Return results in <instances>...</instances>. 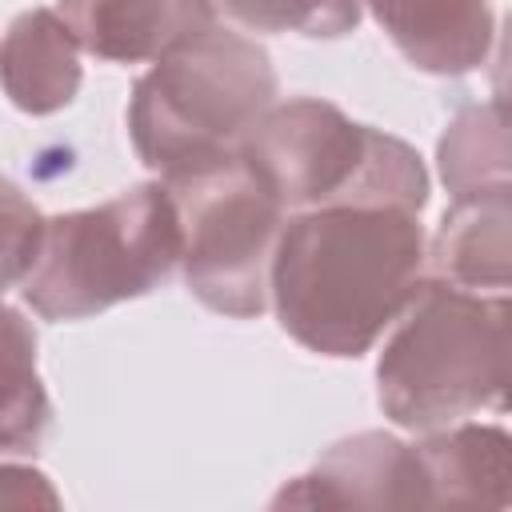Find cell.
Segmentation results:
<instances>
[{
	"mask_svg": "<svg viewBox=\"0 0 512 512\" xmlns=\"http://www.w3.org/2000/svg\"><path fill=\"white\" fill-rule=\"evenodd\" d=\"M420 212L324 204L284 220L272 260L280 328L320 356H364L424 284Z\"/></svg>",
	"mask_w": 512,
	"mask_h": 512,
	"instance_id": "obj_1",
	"label": "cell"
},
{
	"mask_svg": "<svg viewBox=\"0 0 512 512\" xmlns=\"http://www.w3.org/2000/svg\"><path fill=\"white\" fill-rule=\"evenodd\" d=\"M376 400L408 432L512 412V296L424 280L376 360Z\"/></svg>",
	"mask_w": 512,
	"mask_h": 512,
	"instance_id": "obj_2",
	"label": "cell"
},
{
	"mask_svg": "<svg viewBox=\"0 0 512 512\" xmlns=\"http://www.w3.org/2000/svg\"><path fill=\"white\" fill-rule=\"evenodd\" d=\"M272 104L276 68L268 52L216 24L152 60L136 80L128 136L136 156L168 184L232 160Z\"/></svg>",
	"mask_w": 512,
	"mask_h": 512,
	"instance_id": "obj_3",
	"label": "cell"
},
{
	"mask_svg": "<svg viewBox=\"0 0 512 512\" xmlns=\"http://www.w3.org/2000/svg\"><path fill=\"white\" fill-rule=\"evenodd\" d=\"M180 256L184 232L168 184H136L96 208L52 216L16 288L44 320H84L152 292Z\"/></svg>",
	"mask_w": 512,
	"mask_h": 512,
	"instance_id": "obj_4",
	"label": "cell"
},
{
	"mask_svg": "<svg viewBox=\"0 0 512 512\" xmlns=\"http://www.w3.org/2000/svg\"><path fill=\"white\" fill-rule=\"evenodd\" d=\"M184 232V284L220 316H260L272 304V260L288 208L256 180L240 152L168 180Z\"/></svg>",
	"mask_w": 512,
	"mask_h": 512,
	"instance_id": "obj_5",
	"label": "cell"
},
{
	"mask_svg": "<svg viewBox=\"0 0 512 512\" xmlns=\"http://www.w3.org/2000/svg\"><path fill=\"white\" fill-rule=\"evenodd\" d=\"M368 140L372 128L348 120L336 104L296 96L272 104L248 128L240 160L288 212H308L348 200Z\"/></svg>",
	"mask_w": 512,
	"mask_h": 512,
	"instance_id": "obj_6",
	"label": "cell"
},
{
	"mask_svg": "<svg viewBox=\"0 0 512 512\" xmlns=\"http://www.w3.org/2000/svg\"><path fill=\"white\" fill-rule=\"evenodd\" d=\"M300 508H420L428 504V476L416 444L388 432H356L336 440L312 472L284 484L272 500Z\"/></svg>",
	"mask_w": 512,
	"mask_h": 512,
	"instance_id": "obj_7",
	"label": "cell"
},
{
	"mask_svg": "<svg viewBox=\"0 0 512 512\" xmlns=\"http://www.w3.org/2000/svg\"><path fill=\"white\" fill-rule=\"evenodd\" d=\"M60 20L96 60H160L216 28V0H56Z\"/></svg>",
	"mask_w": 512,
	"mask_h": 512,
	"instance_id": "obj_8",
	"label": "cell"
},
{
	"mask_svg": "<svg viewBox=\"0 0 512 512\" xmlns=\"http://www.w3.org/2000/svg\"><path fill=\"white\" fill-rule=\"evenodd\" d=\"M364 8L404 60L432 76L472 72L496 36L488 0H364Z\"/></svg>",
	"mask_w": 512,
	"mask_h": 512,
	"instance_id": "obj_9",
	"label": "cell"
},
{
	"mask_svg": "<svg viewBox=\"0 0 512 512\" xmlns=\"http://www.w3.org/2000/svg\"><path fill=\"white\" fill-rule=\"evenodd\" d=\"M428 504L512 508V432L496 424H448L416 440Z\"/></svg>",
	"mask_w": 512,
	"mask_h": 512,
	"instance_id": "obj_10",
	"label": "cell"
},
{
	"mask_svg": "<svg viewBox=\"0 0 512 512\" xmlns=\"http://www.w3.org/2000/svg\"><path fill=\"white\" fill-rule=\"evenodd\" d=\"M428 256L460 288H512V184L456 196Z\"/></svg>",
	"mask_w": 512,
	"mask_h": 512,
	"instance_id": "obj_11",
	"label": "cell"
},
{
	"mask_svg": "<svg viewBox=\"0 0 512 512\" xmlns=\"http://www.w3.org/2000/svg\"><path fill=\"white\" fill-rule=\"evenodd\" d=\"M80 40L56 8L20 12L4 36V92L28 116H52L80 92Z\"/></svg>",
	"mask_w": 512,
	"mask_h": 512,
	"instance_id": "obj_12",
	"label": "cell"
},
{
	"mask_svg": "<svg viewBox=\"0 0 512 512\" xmlns=\"http://www.w3.org/2000/svg\"><path fill=\"white\" fill-rule=\"evenodd\" d=\"M436 164L452 196L512 184V108L464 104L436 144Z\"/></svg>",
	"mask_w": 512,
	"mask_h": 512,
	"instance_id": "obj_13",
	"label": "cell"
},
{
	"mask_svg": "<svg viewBox=\"0 0 512 512\" xmlns=\"http://www.w3.org/2000/svg\"><path fill=\"white\" fill-rule=\"evenodd\" d=\"M4 452H24L36 448L48 432V396L36 376V336L24 324V316L8 304L4 308Z\"/></svg>",
	"mask_w": 512,
	"mask_h": 512,
	"instance_id": "obj_14",
	"label": "cell"
},
{
	"mask_svg": "<svg viewBox=\"0 0 512 512\" xmlns=\"http://www.w3.org/2000/svg\"><path fill=\"white\" fill-rule=\"evenodd\" d=\"M236 24L252 32H296V36H344L360 24L364 0H216Z\"/></svg>",
	"mask_w": 512,
	"mask_h": 512,
	"instance_id": "obj_15",
	"label": "cell"
},
{
	"mask_svg": "<svg viewBox=\"0 0 512 512\" xmlns=\"http://www.w3.org/2000/svg\"><path fill=\"white\" fill-rule=\"evenodd\" d=\"M44 224L48 220L36 212V204L24 200L20 188L8 180L4 184V280L12 288L28 276L32 260L40 252V240H44Z\"/></svg>",
	"mask_w": 512,
	"mask_h": 512,
	"instance_id": "obj_16",
	"label": "cell"
},
{
	"mask_svg": "<svg viewBox=\"0 0 512 512\" xmlns=\"http://www.w3.org/2000/svg\"><path fill=\"white\" fill-rule=\"evenodd\" d=\"M488 80H492V100L512 108V12L504 16V28L496 36V56H492Z\"/></svg>",
	"mask_w": 512,
	"mask_h": 512,
	"instance_id": "obj_17",
	"label": "cell"
}]
</instances>
